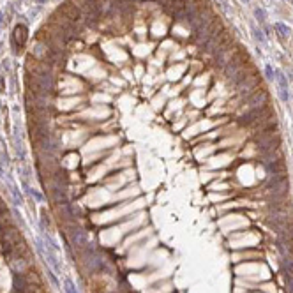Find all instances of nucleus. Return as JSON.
Instances as JSON below:
<instances>
[{
    "mask_svg": "<svg viewBox=\"0 0 293 293\" xmlns=\"http://www.w3.org/2000/svg\"><path fill=\"white\" fill-rule=\"evenodd\" d=\"M267 99H269V92L265 88H258L254 94H251L249 97L246 99V102H247L249 108H258V106L267 104Z\"/></svg>",
    "mask_w": 293,
    "mask_h": 293,
    "instance_id": "obj_1",
    "label": "nucleus"
},
{
    "mask_svg": "<svg viewBox=\"0 0 293 293\" xmlns=\"http://www.w3.org/2000/svg\"><path fill=\"white\" fill-rule=\"evenodd\" d=\"M27 37H28V34H27V27H25V25H16L14 34H13V41H14V44H16L20 50L25 46Z\"/></svg>",
    "mask_w": 293,
    "mask_h": 293,
    "instance_id": "obj_2",
    "label": "nucleus"
},
{
    "mask_svg": "<svg viewBox=\"0 0 293 293\" xmlns=\"http://www.w3.org/2000/svg\"><path fill=\"white\" fill-rule=\"evenodd\" d=\"M275 30L279 32V36H281V37H284V36H288V34H290V28H288V27H284L283 23H275Z\"/></svg>",
    "mask_w": 293,
    "mask_h": 293,
    "instance_id": "obj_3",
    "label": "nucleus"
},
{
    "mask_svg": "<svg viewBox=\"0 0 293 293\" xmlns=\"http://www.w3.org/2000/svg\"><path fill=\"white\" fill-rule=\"evenodd\" d=\"M277 79H279V83H281L283 87H286V85H288V81H286V78L283 76V73H281V71H277Z\"/></svg>",
    "mask_w": 293,
    "mask_h": 293,
    "instance_id": "obj_4",
    "label": "nucleus"
},
{
    "mask_svg": "<svg viewBox=\"0 0 293 293\" xmlns=\"http://www.w3.org/2000/svg\"><path fill=\"white\" fill-rule=\"evenodd\" d=\"M256 18L260 21H265V11L263 9H256Z\"/></svg>",
    "mask_w": 293,
    "mask_h": 293,
    "instance_id": "obj_5",
    "label": "nucleus"
},
{
    "mask_svg": "<svg viewBox=\"0 0 293 293\" xmlns=\"http://www.w3.org/2000/svg\"><path fill=\"white\" fill-rule=\"evenodd\" d=\"M254 37L260 41H263V36H261V32H258V30H254Z\"/></svg>",
    "mask_w": 293,
    "mask_h": 293,
    "instance_id": "obj_6",
    "label": "nucleus"
},
{
    "mask_svg": "<svg viewBox=\"0 0 293 293\" xmlns=\"http://www.w3.org/2000/svg\"><path fill=\"white\" fill-rule=\"evenodd\" d=\"M265 73H267V78H274V76H272V74H274V73H272V67H267V71H265Z\"/></svg>",
    "mask_w": 293,
    "mask_h": 293,
    "instance_id": "obj_7",
    "label": "nucleus"
},
{
    "mask_svg": "<svg viewBox=\"0 0 293 293\" xmlns=\"http://www.w3.org/2000/svg\"><path fill=\"white\" fill-rule=\"evenodd\" d=\"M5 90V87H4V78L0 76V92H4Z\"/></svg>",
    "mask_w": 293,
    "mask_h": 293,
    "instance_id": "obj_8",
    "label": "nucleus"
},
{
    "mask_svg": "<svg viewBox=\"0 0 293 293\" xmlns=\"http://www.w3.org/2000/svg\"><path fill=\"white\" fill-rule=\"evenodd\" d=\"M39 2H42V0H39Z\"/></svg>",
    "mask_w": 293,
    "mask_h": 293,
    "instance_id": "obj_9",
    "label": "nucleus"
}]
</instances>
